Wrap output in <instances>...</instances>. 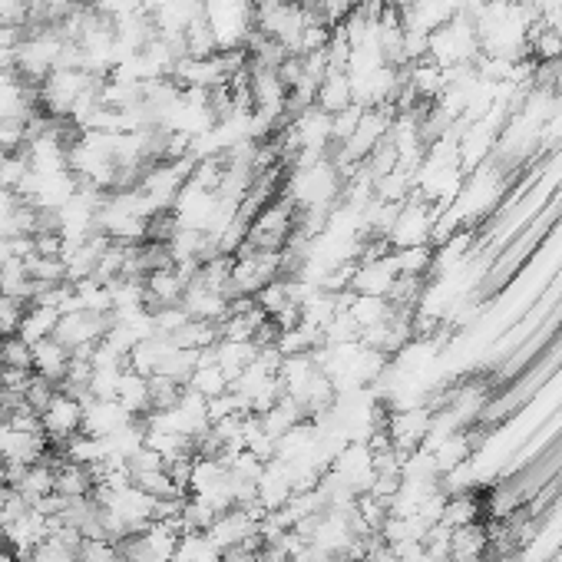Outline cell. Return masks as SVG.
Instances as JSON below:
<instances>
[{
	"label": "cell",
	"instance_id": "6da1fadb",
	"mask_svg": "<svg viewBox=\"0 0 562 562\" xmlns=\"http://www.w3.org/2000/svg\"><path fill=\"white\" fill-rule=\"evenodd\" d=\"M40 424H43V434L50 440V447H63L67 440L83 434V404L77 397L57 391V397H53L47 410L40 414Z\"/></svg>",
	"mask_w": 562,
	"mask_h": 562
},
{
	"label": "cell",
	"instance_id": "7a4b0ae2",
	"mask_svg": "<svg viewBox=\"0 0 562 562\" xmlns=\"http://www.w3.org/2000/svg\"><path fill=\"white\" fill-rule=\"evenodd\" d=\"M50 450L47 434H30V430L10 427L7 420L0 424V463L4 467H34Z\"/></svg>",
	"mask_w": 562,
	"mask_h": 562
},
{
	"label": "cell",
	"instance_id": "3957f363",
	"mask_svg": "<svg viewBox=\"0 0 562 562\" xmlns=\"http://www.w3.org/2000/svg\"><path fill=\"white\" fill-rule=\"evenodd\" d=\"M133 414L120 404V401H86L83 404V434L90 437H110L113 430H120L123 424H129Z\"/></svg>",
	"mask_w": 562,
	"mask_h": 562
},
{
	"label": "cell",
	"instance_id": "277c9868",
	"mask_svg": "<svg viewBox=\"0 0 562 562\" xmlns=\"http://www.w3.org/2000/svg\"><path fill=\"white\" fill-rule=\"evenodd\" d=\"M315 106L328 116H338L348 110V106H354V86H351L348 70H328V77L318 86Z\"/></svg>",
	"mask_w": 562,
	"mask_h": 562
},
{
	"label": "cell",
	"instance_id": "5b68a950",
	"mask_svg": "<svg viewBox=\"0 0 562 562\" xmlns=\"http://www.w3.org/2000/svg\"><path fill=\"white\" fill-rule=\"evenodd\" d=\"M70 361H73V351H67L57 338H47L34 344V374H40L43 381L50 384H63V377L70 371Z\"/></svg>",
	"mask_w": 562,
	"mask_h": 562
},
{
	"label": "cell",
	"instance_id": "8992f818",
	"mask_svg": "<svg viewBox=\"0 0 562 562\" xmlns=\"http://www.w3.org/2000/svg\"><path fill=\"white\" fill-rule=\"evenodd\" d=\"M57 324H60V311L57 308H50V305H27L24 324H20L17 334L30 344V348H34V344L53 338Z\"/></svg>",
	"mask_w": 562,
	"mask_h": 562
},
{
	"label": "cell",
	"instance_id": "52a82bcc",
	"mask_svg": "<svg viewBox=\"0 0 562 562\" xmlns=\"http://www.w3.org/2000/svg\"><path fill=\"white\" fill-rule=\"evenodd\" d=\"M172 562H222V549L205 533H182Z\"/></svg>",
	"mask_w": 562,
	"mask_h": 562
},
{
	"label": "cell",
	"instance_id": "ba28073f",
	"mask_svg": "<svg viewBox=\"0 0 562 562\" xmlns=\"http://www.w3.org/2000/svg\"><path fill=\"white\" fill-rule=\"evenodd\" d=\"M0 367H20V371H34V348L14 334V338L0 341Z\"/></svg>",
	"mask_w": 562,
	"mask_h": 562
},
{
	"label": "cell",
	"instance_id": "9c48e42d",
	"mask_svg": "<svg viewBox=\"0 0 562 562\" xmlns=\"http://www.w3.org/2000/svg\"><path fill=\"white\" fill-rule=\"evenodd\" d=\"M24 315H27V301L0 291V338H14L20 324H24Z\"/></svg>",
	"mask_w": 562,
	"mask_h": 562
},
{
	"label": "cell",
	"instance_id": "30bf717a",
	"mask_svg": "<svg viewBox=\"0 0 562 562\" xmlns=\"http://www.w3.org/2000/svg\"><path fill=\"white\" fill-rule=\"evenodd\" d=\"M57 391H60L57 384L43 381L40 374H34V377H30V384H27V391H24V404L30 410H37V414H43V410H47V404L53 401V397H57Z\"/></svg>",
	"mask_w": 562,
	"mask_h": 562
}]
</instances>
